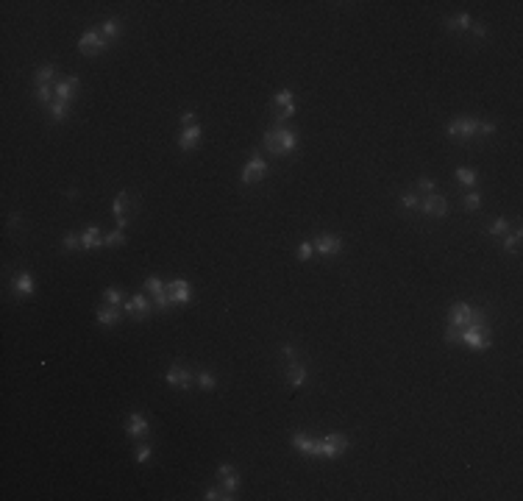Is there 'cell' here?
<instances>
[{"label":"cell","mask_w":523,"mask_h":501,"mask_svg":"<svg viewBox=\"0 0 523 501\" xmlns=\"http://www.w3.org/2000/svg\"><path fill=\"white\" fill-rule=\"evenodd\" d=\"M262 145H265L267 153H273V156H287V153L295 150V145H298V134L290 131V128H276L273 126L270 131H265V136H262Z\"/></svg>","instance_id":"6da1fadb"},{"label":"cell","mask_w":523,"mask_h":501,"mask_svg":"<svg viewBox=\"0 0 523 501\" xmlns=\"http://www.w3.org/2000/svg\"><path fill=\"white\" fill-rule=\"evenodd\" d=\"M448 134L451 136H462V140H473V136H493L495 134V123L476 120V117H457V120L448 123Z\"/></svg>","instance_id":"7a4b0ae2"},{"label":"cell","mask_w":523,"mask_h":501,"mask_svg":"<svg viewBox=\"0 0 523 501\" xmlns=\"http://www.w3.org/2000/svg\"><path fill=\"white\" fill-rule=\"evenodd\" d=\"M417 209H421L423 215H429V217H445L448 215V201H445L443 195H437V192H431V195L421 198V206Z\"/></svg>","instance_id":"3957f363"},{"label":"cell","mask_w":523,"mask_h":501,"mask_svg":"<svg viewBox=\"0 0 523 501\" xmlns=\"http://www.w3.org/2000/svg\"><path fill=\"white\" fill-rule=\"evenodd\" d=\"M267 176V162L262 159L259 153H253L251 159H248V164H245V170H242V184H253V181H262V178Z\"/></svg>","instance_id":"277c9868"},{"label":"cell","mask_w":523,"mask_h":501,"mask_svg":"<svg viewBox=\"0 0 523 501\" xmlns=\"http://www.w3.org/2000/svg\"><path fill=\"white\" fill-rule=\"evenodd\" d=\"M164 379H167V384H173V387H178V390H189L192 387V370H187V368H181V365H173L164 373Z\"/></svg>","instance_id":"5b68a950"},{"label":"cell","mask_w":523,"mask_h":501,"mask_svg":"<svg viewBox=\"0 0 523 501\" xmlns=\"http://www.w3.org/2000/svg\"><path fill=\"white\" fill-rule=\"evenodd\" d=\"M312 245H315V251H318L320 256H337V253L342 251V239L334 237V234H320Z\"/></svg>","instance_id":"8992f818"},{"label":"cell","mask_w":523,"mask_h":501,"mask_svg":"<svg viewBox=\"0 0 523 501\" xmlns=\"http://www.w3.org/2000/svg\"><path fill=\"white\" fill-rule=\"evenodd\" d=\"M81 81L75 78V75H67V78H59L56 84H53V95H56V100H67L70 103L73 100V95H75V89H78Z\"/></svg>","instance_id":"52a82bcc"},{"label":"cell","mask_w":523,"mask_h":501,"mask_svg":"<svg viewBox=\"0 0 523 501\" xmlns=\"http://www.w3.org/2000/svg\"><path fill=\"white\" fill-rule=\"evenodd\" d=\"M148 429H150V423H148V418L142 415V412H131V415H128L126 435L131 437V440H136V437H145Z\"/></svg>","instance_id":"ba28073f"},{"label":"cell","mask_w":523,"mask_h":501,"mask_svg":"<svg viewBox=\"0 0 523 501\" xmlns=\"http://www.w3.org/2000/svg\"><path fill=\"white\" fill-rule=\"evenodd\" d=\"M106 39H103V33L100 31H86L84 37L78 39V47L84 53H100V50H106Z\"/></svg>","instance_id":"9c48e42d"},{"label":"cell","mask_w":523,"mask_h":501,"mask_svg":"<svg viewBox=\"0 0 523 501\" xmlns=\"http://www.w3.org/2000/svg\"><path fill=\"white\" fill-rule=\"evenodd\" d=\"M167 292H170V298H173V304H189V301H192L189 281H184V279L170 281V284H167Z\"/></svg>","instance_id":"30bf717a"},{"label":"cell","mask_w":523,"mask_h":501,"mask_svg":"<svg viewBox=\"0 0 523 501\" xmlns=\"http://www.w3.org/2000/svg\"><path fill=\"white\" fill-rule=\"evenodd\" d=\"M462 342L467 348H473V351H487V348H490L487 334L476 332V329H462Z\"/></svg>","instance_id":"8fae6325"},{"label":"cell","mask_w":523,"mask_h":501,"mask_svg":"<svg viewBox=\"0 0 523 501\" xmlns=\"http://www.w3.org/2000/svg\"><path fill=\"white\" fill-rule=\"evenodd\" d=\"M123 312L126 315H140V318H145V315L150 312V301H148V295H134V298H128L126 304H123Z\"/></svg>","instance_id":"7c38bea8"},{"label":"cell","mask_w":523,"mask_h":501,"mask_svg":"<svg viewBox=\"0 0 523 501\" xmlns=\"http://www.w3.org/2000/svg\"><path fill=\"white\" fill-rule=\"evenodd\" d=\"M128 201H131L128 192H120V195L114 198V203H112V212H114V217H117V229H126V226H128V215H126Z\"/></svg>","instance_id":"4fadbf2b"},{"label":"cell","mask_w":523,"mask_h":501,"mask_svg":"<svg viewBox=\"0 0 523 501\" xmlns=\"http://www.w3.org/2000/svg\"><path fill=\"white\" fill-rule=\"evenodd\" d=\"M198 142H201V126H187L181 131V140H178V148L181 150H195L198 148Z\"/></svg>","instance_id":"5bb4252c"},{"label":"cell","mask_w":523,"mask_h":501,"mask_svg":"<svg viewBox=\"0 0 523 501\" xmlns=\"http://www.w3.org/2000/svg\"><path fill=\"white\" fill-rule=\"evenodd\" d=\"M92 248H103V237L98 226H86V231L81 234V251H92Z\"/></svg>","instance_id":"9a60e30c"},{"label":"cell","mask_w":523,"mask_h":501,"mask_svg":"<svg viewBox=\"0 0 523 501\" xmlns=\"http://www.w3.org/2000/svg\"><path fill=\"white\" fill-rule=\"evenodd\" d=\"M470 306L467 304H462V301H459V304H454L451 306V312H448V318H451V323L454 326H459V329H465L467 323H470Z\"/></svg>","instance_id":"2e32d148"},{"label":"cell","mask_w":523,"mask_h":501,"mask_svg":"<svg viewBox=\"0 0 523 501\" xmlns=\"http://www.w3.org/2000/svg\"><path fill=\"white\" fill-rule=\"evenodd\" d=\"M287 379H290L292 387H301V384H306V379H309V370L301 365V362H290V365H287Z\"/></svg>","instance_id":"e0dca14e"},{"label":"cell","mask_w":523,"mask_h":501,"mask_svg":"<svg viewBox=\"0 0 523 501\" xmlns=\"http://www.w3.org/2000/svg\"><path fill=\"white\" fill-rule=\"evenodd\" d=\"M120 309L117 306H103V309H98V323L100 326H106V329H112V326H117L120 323Z\"/></svg>","instance_id":"ac0fdd59"},{"label":"cell","mask_w":523,"mask_h":501,"mask_svg":"<svg viewBox=\"0 0 523 501\" xmlns=\"http://www.w3.org/2000/svg\"><path fill=\"white\" fill-rule=\"evenodd\" d=\"M292 445L301 451V454L315 457V440H312V437H306V435H301V431H298V435H292Z\"/></svg>","instance_id":"d6986e66"},{"label":"cell","mask_w":523,"mask_h":501,"mask_svg":"<svg viewBox=\"0 0 523 501\" xmlns=\"http://www.w3.org/2000/svg\"><path fill=\"white\" fill-rule=\"evenodd\" d=\"M14 290L20 295H31L33 292V279H31V273H17L14 276Z\"/></svg>","instance_id":"ffe728a7"},{"label":"cell","mask_w":523,"mask_h":501,"mask_svg":"<svg viewBox=\"0 0 523 501\" xmlns=\"http://www.w3.org/2000/svg\"><path fill=\"white\" fill-rule=\"evenodd\" d=\"M56 73H59V70H56L53 64H45V67H39V70H37V75H33V81H37V87H45L47 81H53V78H56Z\"/></svg>","instance_id":"44dd1931"},{"label":"cell","mask_w":523,"mask_h":501,"mask_svg":"<svg viewBox=\"0 0 523 501\" xmlns=\"http://www.w3.org/2000/svg\"><path fill=\"white\" fill-rule=\"evenodd\" d=\"M518 248H520V231L518 229L507 231V234H504V251L507 253H518Z\"/></svg>","instance_id":"7402d4cb"},{"label":"cell","mask_w":523,"mask_h":501,"mask_svg":"<svg viewBox=\"0 0 523 501\" xmlns=\"http://www.w3.org/2000/svg\"><path fill=\"white\" fill-rule=\"evenodd\" d=\"M103 298H106L109 306H123V304H126L123 290H117V287H106V290H103Z\"/></svg>","instance_id":"603a6c76"},{"label":"cell","mask_w":523,"mask_h":501,"mask_svg":"<svg viewBox=\"0 0 523 501\" xmlns=\"http://www.w3.org/2000/svg\"><path fill=\"white\" fill-rule=\"evenodd\" d=\"M150 304H153V309H156V312H167L170 306H176V304H173V298H170V292L153 295V298H150Z\"/></svg>","instance_id":"cb8c5ba5"},{"label":"cell","mask_w":523,"mask_h":501,"mask_svg":"<svg viewBox=\"0 0 523 501\" xmlns=\"http://www.w3.org/2000/svg\"><path fill=\"white\" fill-rule=\"evenodd\" d=\"M100 33H103V39H117L120 37V23H117V20H106V23L100 25Z\"/></svg>","instance_id":"d4e9b609"},{"label":"cell","mask_w":523,"mask_h":501,"mask_svg":"<svg viewBox=\"0 0 523 501\" xmlns=\"http://www.w3.org/2000/svg\"><path fill=\"white\" fill-rule=\"evenodd\" d=\"M326 440L332 443L334 448L340 451V454H342V451H348V445H351V440H348L345 435H340V431H332V435H326Z\"/></svg>","instance_id":"484cf974"},{"label":"cell","mask_w":523,"mask_h":501,"mask_svg":"<svg viewBox=\"0 0 523 501\" xmlns=\"http://www.w3.org/2000/svg\"><path fill=\"white\" fill-rule=\"evenodd\" d=\"M126 243V231L123 229H114V231H109L106 237H103V248H112V245H123Z\"/></svg>","instance_id":"4316f807"},{"label":"cell","mask_w":523,"mask_h":501,"mask_svg":"<svg viewBox=\"0 0 523 501\" xmlns=\"http://www.w3.org/2000/svg\"><path fill=\"white\" fill-rule=\"evenodd\" d=\"M67 112H70V103H67V100H53L50 103V117L53 120H64Z\"/></svg>","instance_id":"83f0119b"},{"label":"cell","mask_w":523,"mask_h":501,"mask_svg":"<svg viewBox=\"0 0 523 501\" xmlns=\"http://www.w3.org/2000/svg\"><path fill=\"white\" fill-rule=\"evenodd\" d=\"M445 25H448L451 31H467V28H470V17H467V14H457V17H451Z\"/></svg>","instance_id":"f1b7e54d"},{"label":"cell","mask_w":523,"mask_h":501,"mask_svg":"<svg viewBox=\"0 0 523 501\" xmlns=\"http://www.w3.org/2000/svg\"><path fill=\"white\" fill-rule=\"evenodd\" d=\"M457 181L465 184V187H476V173H473V170H467V167H459V170H457Z\"/></svg>","instance_id":"f546056e"},{"label":"cell","mask_w":523,"mask_h":501,"mask_svg":"<svg viewBox=\"0 0 523 501\" xmlns=\"http://www.w3.org/2000/svg\"><path fill=\"white\" fill-rule=\"evenodd\" d=\"M145 292H150V298H153V295L167 292V284H162L159 279H145Z\"/></svg>","instance_id":"4dcf8cb0"},{"label":"cell","mask_w":523,"mask_h":501,"mask_svg":"<svg viewBox=\"0 0 523 501\" xmlns=\"http://www.w3.org/2000/svg\"><path fill=\"white\" fill-rule=\"evenodd\" d=\"M220 479H223V490H225V493H231V496H234V493L239 490V476H237V471L229 473V476H220Z\"/></svg>","instance_id":"1f68e13d"},{"label":"cell","mask_w":523,"mask_h":501,"mask_svg":"<svg viewBox=\"0 0 523 501\" xmlns=\"http://www.w3.org/2000/svg\"><path fill=\"white\" fill-rule=\"evenodd\" d=\"M401 206L404 209H417V206H421V195H417V192H404V195H401Z\"/></svg>","instance_id":"d6a6232c"},{"label":"cell","mask_w":523,"mask_h":501,"mask_svg":"<svg viewBox=\"0 0 523 501\" xmlns=\"http://www.w3.org/2000/svg\"><path fill=\"white\" fill-rule=\"evenodd\" d=\"M445 342H451V345L462 342V329L454 326V323H448V329H445Z\"/></svg>","instance_id":"836d02e7"},{"label":"cell","mask_w":523,"mask_h":501,"mask_svg":"<svg viewBox=\"0 0 523 501\" xmlns=\"http://www.w3.org/2000/svg\"><path fill=\"white\" fill-rule=\"evenodd\" d=\"M198 387H201V390H215V387H217V379L209 373V370H203V373L198 376Z\"/></svg>","instance_id":"e575fe53"},{"label":"cell","mask_w":523,"mask_h":501,"mask_svg":"<svg viewBox=\"0 0 523 501\" xmlns=\"http://www.w3.org/2000/svg\"><path fill=\"white\" fill-rule=\"evenodd\" d=\"M206 498H209V501H229L234 496H231V493H225L223 487H209V490H206Z\"/></svg>","instance_id":"d590c367"},{"label":"cell","mask_w":523,"mask_h":501,"mask_svg":"<svg viewBox=\"0 0 523 501\" xmlns=\"http://www.w3.org/2000/svg\"><path fill=\"white\" fill-rule=\"evenodd\" d=\"M487 231H490L493 237H504L507 231H509V223H507V217H498V220H495V223H493V226H490V229H487Z\"/></svg>","instance_id":"8d00e7d4"},{"label":"cell","mask_w":523,"mask_h":501,"mask_svg":"<svg viewBox=\"0 0 523 501\" xmlns=\"http://www.w3.org/2000/svg\"><path fill=\"white\" fill-rule=\"evenodd\" d=\"M53 98H56V95H53V89L50 87H37V100L39 103H53Z\"/></svg>","instance_id":"74e56055"},{"label":"cell","mask_w":523,"mask_h":501,"mask_svg":"<svg viewBox=\"0 0 523 501\" xmlns=\"http://www.w3.org/2000/svg\"><path fill=\"white\" fill-rule=\"evenodd\" d=\"M290 103H292V92H290V89H281V92H276V106L287 109Z\"/></svg>","instance_id":"f35d334b"},{"label":"cell","mask_w":523,"mask_h":501,"mask_svg":"<svg viewBox=\"0 0 523 501\" xmlns=\"http://www.w3.org/2000/svg\"><path fill=\"white\" fill-rule=\"evenodd\" d=\"M61 248H64V251H75V248H81V237H78V234H67V237H64V243H61Z\"/></svg>","instance_id":"ab89813d"},{"label":"cell","mask_w":523,"mask_h":501,"mask_svg":"<svg viewBox=\"0 0 523 501\" xmlns=\"http://www.w3.org/2000/svg\"><path fill=\"white\" fill-rule=\"evenodd\" d=\"M312 253H315V245H312V243H301V245H298V259H301V262L312 259Z\"/></svg>","instance_id":"60d3db41"},{"label":"cell","mask_w":523,"mask_h":501,"mask_svg":"<svg viewBox=\"0 0 523 501\" xmlns=\"http://www.w3.org/2000/svg\"><path fill=\"white\" fill-rule=\"evenodd\" d=\"M150 457H153V448H150V445H140V448H136V454H134L136 462H148Z\"/></svg>","instance_id":"b9f144b4"},{"label":"cell","mask_w":523,"mask_h":501,"mask_svg":"<svg viewBox=\"0 0 523 501\" xmlns=\"http://www.w3.org/2000/svg\"><path fill=\"white\" fill-rule=\"evenodd\" d=\"M417 192L431 195V192H434V181H431V178H417Z\"/></svg>","instance_id":"7bdbcfd3"},{"label":"cell","mask_w":523,"mask_h":501,"mask_svg":"<svg viewBox=\"0 0 523 501\" xmlns=\"http://www.w3.org/2000/svg\"><path fill=\"white\" fill-rule=\"evenodd\" d=\"M479 203H481V192H470V195L465 198V206L467 209H479Z\"/></svg>","instance_id":"ee69618b"},{"label":"cell","mask_w":523,"mask_h":501,"mask_svg":"<svg viewBox=\"0 0 523 501\" xmlns=\"http://www.w3.org/2000/svg\"><path fill=\"white\" fill-rule=\"evenodd\" d=\"M470 31H473V37H479V39H484V37H487V25H484V23L470 25Z\"/></svg>","instance_id":"f6af8a7d"},{"label":"cell","mask_w":523,"mask_h":501,"mask_svg":"<svg viewBox=\"0 0 523 501\" xmlns=\"http://www.w3.org/2000/svg\"><path fill=\"white\" fill-rule=\"evenodd\" d=\"M178 120H181V126H184V128H187V126H195V114H192V112H184Z\"/></svg>","instance_id":"bcb514c9"},{"label":"cell","mask_w":523,"mask_h":501,"mask_svg":"<svg viewBox=\"0 0 523 501\" xmlns=\"http://www.w3.org/2000/svg\"><path fill=\"white\" fill-rule=\"evenodd\" d=\"M281 356H284V359H290V362H295V348H292V345H284V348H281Z\"/></svg>","instance_id":"7dc6e473"}]
</instances>
